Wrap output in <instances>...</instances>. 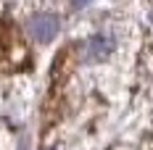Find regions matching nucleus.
Returning a JSON list of instances; mask_svg holds the SVG:
<instances>
[{
  "label": "nucleus",
  "instance_id": "nucleus-2",
  "mask_svg": "<svg viewBox=\"0 0 153 150\" xmlns=\"http://www.w3.org/2000/svg\"><path fill=\"white\" fill-rule=\"evenodd\" d=\"M111 50H114V40L106 34H92L82 47L85 61H103L106 55H111Z\"/></svg>",
  "mask_w": 153,
  "mask_h": 150
},
{
  "label": "nucleus",
  "instance_id": "nucleus-1",
  "mask_svg": "<svg viewBox=\"0 0 153 150\" xmlns=\"http://www.w3.org/2000/svg\"><path fill=\"white\" fill-rule=\"evenodd\" d=\"M58 16L53 13H34L29 18V24H27V29H29V34L37 40V42H50L56 34H58Z\"/></svg>",
  "mask_w": 153,
  "mask_h": 150
},
{
  "label": "nucleus",
  "instance_id": "nucleus-5",
  "mask_svg": "<svg viewBox=\"0 0 153 150\" xmlns=\"http://www.w3.org/2000/svg\"><path fill=\"white\" fill-rule=\"evenodd\" d=\"M151 21H153V16H151Z\"/></svg>",
  "mask_w": 153,
  "mask_h": 150
},
{
  "label": "nucleus",
  "instance_id": "nucleus-4",
  "mask_svg": "<svg viewBox=\"0 0 153 150\" xmlns=\"http://www.w3.org/2000/svg\"><path fill=\"white\" fill-rule=\"evenodd\" d=\"M21 150H27V148H21Z\"/></svg>",
  "mask_w": 153,
  "mask_h": 150
},
{
  "label": "nucleus",
  "instance_id": "nucleus-3",
  "mask_svg": "<svg viewBox=\"0 0 153 150\" xmlns=\"http://www.w3.org/2000/svg\"><path fill=\"white\" fill-rule=\"evenodd\" d=\"M71 3H74V8H85V5H87L90 0H71Z\"/></svg>",
  "mask_w": 153,
  "mask_h": 150
}]
</instances>
